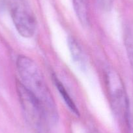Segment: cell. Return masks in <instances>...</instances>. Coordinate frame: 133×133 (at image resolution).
<instances>
[{
  "label": "cell",
  "mask_w": 133,
  "mask_h": 133,
  "mask_svg": "<svg viewBox=\"0 0 133 133\" xmlns=\"http://www.w3.org/2000/svg\"><path fill=\"white\" fill-rule=\"evenodd\" d=\"M10 12L16 30L21 36L29 38L36 31L35 15L23 0H9Z\"/></svg>",
  "instance_id": "3"
},
{
  "label": "cell",
  "mask_w": 133,
  "mask_h": 133,
  "mask_svg": "<svg viewBox=\"0 0 133 133\" xmlns=\"http://www.w3.org/2000/svg\"><path fill=\"white\" fill-rule=\"evenodd\" d=\"M5 5V0H0V12H2L4 9Z\"/></svg>",
  "instance_id": "10"
},
{
  "label": "cell",
  "mask_w": 133,
  "mask_h": 133,
  "mask_svg": "<svg viewBox=\"0 0 133 133\" xmlns=\"http://www.w3.org/2000/svg\"><path fill=\"white\" fill-rule=\"evenodd\" d=\"M73 4L80 23L86 25L88 24L87 0H73Z\"/></svg>",
  "instance_id": "7"
},
{
  "label": "cell",
  "mask_w": 133,
  "mask_h": 133,
  "mask_svg": "<svg viewBox=\"0 0 133 133\" xmlns=\"http://www.w3.org/2000/svg\"><path fill=\"white\" fill-rule=\"evenodd\" d=\"M68 44L74 61L80 67L85 66V55L78 42H76L74 38L69 37L68 39Z\"/></svg>",
  "instance_id": "5"
},
{
  "label": "cell",
  "mask_w": 133,
  "mask_h": 133,
  "mask_svg": "<svg viewBox=\"0 0 133 133\" xmlns=\"http://www.w3.org/2000/svg\"><path fill=\"white\" fill-rule=\"evenodd\" d=\"M112 1L113 0H101V4L104 8H109L110 7V5H112Z\"/></svg>",
  "instance_id": "9"
},
{
  "label": "cell",
  "mask_w": 133,
  "mask_h": 133,
  "mask_svg": "<svg viewBox=\"0 0 133 133\" xmlns=\"http://www.w3.org/2000/svg\"><path fill=\"white\" fill-rule=\"evenodd\" d=\"M107 79L112 109L117 117L129 125V101L122 80L114 71L107 72Z\"/></svg>",
  "instance_id": "2"
},
{
  "label": "cell",
  "mask_w": 133,
  "mask_h": 133,
  "mask_svg": "<svg viewBox=\"0 0 133 133\" xmlns=\"http://www.w3.org/2000/svg\"><path fill=\"white\" fill-rule=\"evenodd\" d=\"M16 66L21 83L40 103L46 119L56 122L58 117L56 103L37 64L27 56H20L16 61Z\"/></svg>",
  "instance_id": "1"
},
{
  "label": "cell",
  "mask_w": 133,
  "mask_h": 133,
  "mask_svg": "<svg viewBox=\"0 0 133 133\" xmlns=\"http://www.w3.org/2000/svg\"><path fill=\"white\" fill-rule=\"evenodd\" d=\"M16 90L27 120L32 126L41 127L46 116L40 103L20 82H16Z\"/></svg>",
  "instance_id": "4"
},
{
  "label": "cell",
  "mask_w": 133,
  "mask_h": 133,
  "mask_svg": "<svg viewBox=\"0 0 133 133\" xmlns=\"http://www.w3.org/2000/svg\"><path fill=\"white\" fill-rule=\"evenodd\" d=\"M127 52L130 61V65L133 69V37L132 36H127L125 41Z\"/></svg>",
  "instance_id": "8"
},
{
  "label": "cell",
  "mask_w": 133,
  "mask_h": 133,
  "mask_svg": "<svg viewBox=\"0 0 133 133\" xmlns=\"http://www.w3.org/2000/svg\"><path fill=\"white\" fill-rule=\"evenodd\" d=\"M53 81L55 85H56V88H57V89H58L60 95H61V97H63V99L64 100V101L65 102V103H66V104L67 105V107H69V108L71 110V112H73L75 115L78 116L79 112L77 107H76V104H75V103L73 102L72 99L71 98V97H70V95H69V93H67V91H66V89H65V87L63 85L62 83L59 81V80L55 75L53 76Z\"/></svg>",
  "instance_id": "6"
}]
</instances>
